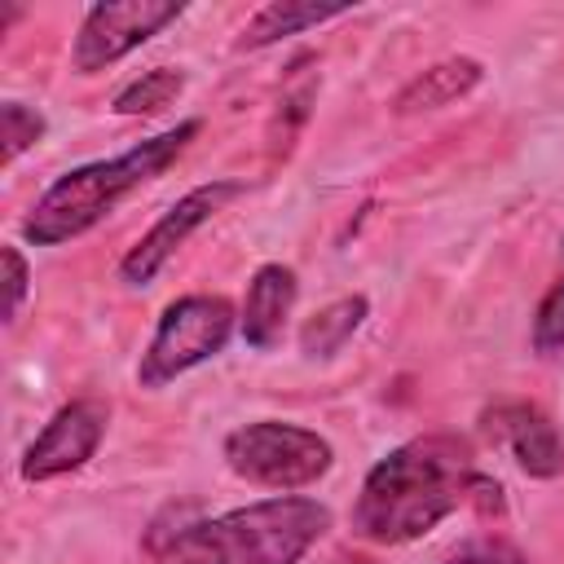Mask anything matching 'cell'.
<instances>
[{
    "label": "cell",
    "instance_id": "cell-1",
    "mask_svg": "<svg viewBox=\"0 0 564 564\" xmlns=\"http://www.w3.org/2000/svg\"><path fill=\"white\" fill-rule=\"evenodd\" d=\"M467 502L494 516L502 511V485L476 471L467 441L414 436L366 471L352 502V529L375 546H401L432 533Z\"/></svg>",
    "mask_w": 564,
    "mask_h": 564
},
{
    "label": "cell",
    "instance_id": "cell-6",
    "mask_svg": "<svg viewBox=\"0 0 564 564\" xmlns=\"http://www.w3.org/2000/svg\"><path fill=\"white\" fill-rule=\"evenodd\" d=\"M181 13H185L181 0H106V4H93L84 13L79 31H75L70 66L79 75L110 70L132 48H141L150 35H159L163 26H172Z\"/></svg>",
    "mask_w": 564,
    "mask_h": 564
},
{
    "label": "cell",
    "instance_id": "cell-2",
    "mask_svg": "<svg viewBox=\"0 0 564 564\" xmlns=\"http://www.w3.org/2000/svg\"><path fill=\"white\" fill-rule=\"evenodd\" d=\"M203 132L198 119H185L150 141H137L132 150L115 154V159H97L84 167H70L66 176H57L35 207L22 220V238L31 247H62L79 234H88L97 220H106L132 189H141L145 181L163 176L185 150L189 141Z\"/></svg>",
    "mask_w": 564,
    "mask_h": 564
},
{
    "label": "cell",
    "instance_id": "cell-14",
    "mask_svg": "<svg viewBox=\"0 0 564 564\" xmlns=\"http://www.w3.org/2000/svg\"><path fill=\"white\" fill-rule=\"evenodd\" d=\"M181 88H185V70L154 66L141 79H132L128 88H119L115 101H110V110L123 115V119H132V115H159L163 106H172L181 97Z\"/></svg>",
    "mask_w": 564,
    "mask_h": 564
},
{
    "label": "cell",
    "instance_id": "cell-3",
    "mask_svg": "<svg viewBox=\"0 0 564 564\" xmlns=\"http://www.w3.org/2000/svg\"><path fill=\"white\" fill-rule=\"evenodd\" d=\"M326 529L330 511L322 502L282 494L185 524V533L159 551V564H300Z\"/></svg>",
    "mask_w": 564,
    "mask_h": 564
},
{
    "label": "cell",
    "instance_id": "cell-10",
    "mask_svg": "<svg viewBox=\"0 0 564 564\" xmlns=\"http://www.w3.org/2000/svg\"><path fill=\"white\" fill-rule=\"evenodd\" d=\"M295 269L291 264H260L247 282V300H242V313H238V326H242V339L247 348L256 352H269L282 330H286V317L295 308Z\"/></svg>",
    "mask_w": 564,
    "mask_h": 564
},
{
    "label": "cell",
    "instance_id": "cell-16",
    "mask_svg": "<svg viewBox=\"0 0 564 564\" xmlns=\"http://www.w3.org/2000/svg\"><path fill=\"white\" fill-rule=\"evenodd\" d=\"M564 348V278L542 295L538 313H533V352L551 357Z\"/></svg>",
    "mask_w": 564,
    "mask_h": 564
},
{
    "label": "cell",
    "instance_id": "cell-17",
    "mask_svg": "<svg viewBox=\"0 0 564 564\" xmlns=\"http://www.w3.org/2000/svg\"><path fill=\"white\" fill-rule=\"evenodd\" d=\"M4 282H9V300H4V322H18L22 304H26V291H31V269L22 260V251L13 242H4Z\"/></svg>",
    "mask_w": 564,
    "mask_h": 564
},
{
    "label": "cell",
    "instance_id": "cell-15",
    "mask_svg": "<svg viewBox=\"0 0 564 564\" xmlns=\"http://www.w3.org/2000/svg\"><path fill=\"white\" fill-rule=\"evenodd\" d=\"M44 115L26 101H4L0 106V141H4V163H18V154H26L31 145H40L44 137Z\"/></svg>",
    "mask_w": 564,
    "mask_h": 564
},
{
    "label": "cell",
    "instance_id": "cell-9",
    "mask_svg": "<svg viewBox=\"0 0 564 564\" xmlns=\"http://www.w3.org/2000/svg\"><path fill=\"white\" fill-rule=\"evenodd\" d=\"M485 427L516 458V467L524 476L555 480L564 471V436L546 410H538L529 401H498L494 410H485Z\"/></svg>",
    "mask_w": 564,
    "mask_h": 564
},
{
    "label": "cell",
    "instance_id": "cell-7",
    "mask_svg": "<svg viewBox=\"0 0 564 564\" xmlns=\"http://www.w3.org/2000/svg\"><path fill=\"white\" fill-rule=\"evenodd\" d=\"M242 189H247L242 181H207V185H194L189 194H181V198L128 247V256L119 260V278H123L128 286L154 282L159 269L189 242V234L203 229V225H207L225 203H234Z\"/></svg>",
    "mask_w": 564,
    "mask_h": 564
},
{
    "label": "cell",
    "instance_id": "cell-18",
    "mask_svg": "<svg viewBox=\"0 0 564 564\" xmlns=\"http://www.w3.org/2000/svg\"><path fill=\"white\" fill-rule=\"evenodd\" d=\"M445 564H524V555H520L516 546H507V542L485 538V542H467V546L454 551Z\"/></svg>",
    "mask_w": 564,
    "mask_h": 564
},
{
    "label": "cell",
    "instance_id": "cell-11",
    "mask_svg": "<svg viewBox=\"0 0 564 564\" xmlns=\"http://www.w3.org/2000/svg\"><path fill=\"white\" fill-rule=\"evenodd\" d=\"M485 79V66L476 57H445V62H432L427 70H419L397 97H392V110L397 115H423V110H441V106H454L463 101L476 84Z\"/></svg>",
    "mask_w": 564,
    "mask_h": 564
},
{
    "label": "cell",
    "instance_id": "cell-12",
    "mask_svg": "<svg viewBox=\"0 0 564 564\" xmlns=\"http://www.w3.org/2000/svg\"><path fill=\"white\" fill-rule=\"evenodd\" d=\"M352 13V4H304V0H273L264 9H256L238 35V48H264V44H278L282 35H300L308 26H322V22H335Z\"/></svg>",
    "mask_w": 564,
    "mask_h": 564
},
{
    "label": "cell",
    "instance_id": "cell-13",
    "mask_svg": "<svg viewBox=\"0 0 564 564\" xmlns=\"http://www.w3.org/2000/svg\"><path fill=\"white\" fill-rule=\"evenodd\" d=\"M366 313H370V300H366V295L330 300L326 308H317V313L304 322V330H300V352L313 357V361H317V357H335V352L361 330Z\"/></svg>",
    "mask_w": 564,
    "mask_h": 564
},
{
    "label": "cell",
    "instance_id": "cell-8",
    "mask_svg": "<svg viewBox=\"0 0 564 564\" xmlns=\"http://www.w3.org/2000/svg\"><path fill=\"white\" fill-rule=\"evenodd\" d=\"M106 423H110V405L106 401H97V397L66 401L44 423V432L26 445V454L18 463L22 480L26 485H44V480H57L66 471H79L97 454V445L106 436Z\"/></svg>",
    "mask_w": 564,
    "mask_h": 564
},
{
    "label": "cell",
    "instance_id": "cell-4",
    "mask_svg": "<svg viewBox=\"0 0 564 564\" xmlns=\"http://www.w3.org/2000/svg\"><path fill=\"white\" fill-rule=\"evenodd\" d=\"M225 463L247 485L295 494L304 485H317L330 471L335 449L313 427L282 423V419H256L225 436Z\"/></svg>",
    "mask_w": 564,
    "mask_h": 564
},
{
    "label": "cell",
    "instance_id": "cell-5",
    "mask_svg": "<svg viewBox=\"0 0 564 564\" xmlns=\"http://www.w3.org/2000/svg\"><path fill=\"white\" fill-rule=\"evenodd\" d=\"M238 326V313L225 295H181L163 308L150 348L141 352L137 366V383L141 388H163L176 375L203 366L207 357H216L229 335Z\"/></svg>",
    "mask_w": 564,
    "mask_h": 564
}]
</instances>
